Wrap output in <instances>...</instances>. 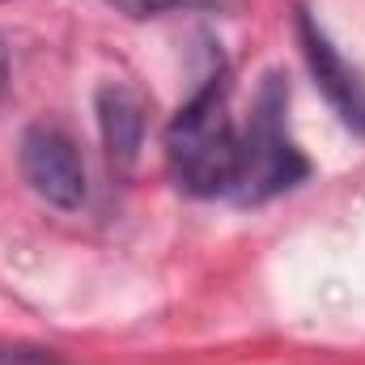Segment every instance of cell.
I'll return each mask as SVG.
<instances>
[{
  "label": "cell",
  "instance_id": "cell-1",
  "mask_svg": "<svg viewBox=\"0 0 365 365\" xmlns=\"http://www.w3.org/2000/svg\"><path fill=\"white\" fill-rule=\"evenodd\" d=\"M166 162L187 195H230L238 175V128L230 119V77L212 73L166 128Z\"/></svg>",
  "mask_w": 365,
  "mask_h": 365
},
{
  "label": "cell",
  "instance_id": "cell-2",
  "mask_svg": "<svg viewBox=\"0 0 365 365\" xmlns=\"http://www.w3.org/2000/svg\"><path fill=\"white\" fill-rule=\"evenodd\" d=\"M284 106H289V86L280 81V73H268L251 102L247 132H238V175H234L230 200L268 204L310 175L306 153L284 132Z\"/></svg>",
  "mask_w": 365,
  "mask_h": 365
},
{
  "label": "cell",
  "instance_id": "cell-3",
  "mask_svg": "<svg viewBox=\"0 0 365 365\" xmlns=\"http://www.w3.org/2000/svg\"><path fill=\"white\" fill-rule=\"evenodd\" d=\"M17 166H21V179L30 182V191L60 208V212H77L90 195V182H86V162H81V149L68 132L51 128V123H34L21 132V145H17Z\"/></svg>",
  "mask_w": 365,
  "mask_h": 365
},
{
  "label": "cell",
  "instance_id": "cell-4",
  "mask_svg": "<svg viewBox=\"0 0 365 365\" xmlns=\"http://www.w3.org/2000/svg\"><path fill=\"white\" fill-rule=\"evenodd\" d=\"M293 30H297V47L306 56V68H310L319 93L331 102V110L340 115V123L353 136H365V77L340 56V47L327 38V30L314 21L310 9H297Z\"/></svg>",
  "mask_w": 365,
  "mask_h": 365
},
{
  "label": "cell",
  "instance_id": "cell-5",
  "mask_svg": "<svg viewBox=\"0 0 365 365\" xmlns=\"http://www.w3.org/2000/svg\"><path fill=\"white\" fill-rule=\"evenodd\" d=\"M145 128H149V115H145V98L119 81H106L98 90V132H102V149H106V162L128 175L145 149Z\"/></svg>",
  "mask_w": 365,
  "mask_h": 365
},
{
  "label": "cell",
  "instance_id": "cell-6",
  "mask_svg": "<svg viewBox=\"0 0 365 365\" xmlns=\"http://www.w3.org/2000/svg\"><path fill=\"white\" fill-rule=\"evenodd\" d=\"M128 17H166V13H187V9H212L217 0H110Z\"/></svg>",
  "mask_w": 365,
  "mask_h": 365
},
{
  "label": "cell",
  "instance_id": "cell-7",
  "mask_svg": "<svg viewBox=\"0 0 365 365\" xmlns=\"http://www.w3.org/2000/svg\"><path fill=\"white\" fill-rule=\"evenodd\" d=\"M0 365H60L51 349H0Z\"/></svg>",
  "mask_w": 365,
  "mask_h": 365
}]
</instances>
